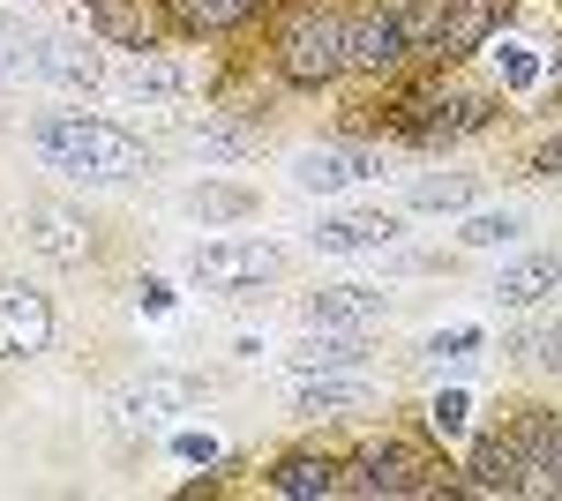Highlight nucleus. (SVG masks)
<instances>
[{"instance_id": "obj_1", "label": "nucleus", "mask_w": 562, "mask_h": 501, "mask_svg": "<svg viewBox=\"0 0 562 501\" xmlns=\"http://www.w3.org/2000/svg\"><path fill=\"white\" fill-rule=\"evenodd\" d=\"M31 143H38V158L53 172H68V180H98V187L150 172V143L128 135L121 121H98V113H45V121L31 127Z\"/></svg>"}, {"instance_id": "obj_2", "label": "nucleus", "mask_w": 562, "mask_h": 501, "mask_svg": "<svg viewBox=\"0 0 562 501\" xmlns=\"http://www.w3.org/2000/svg\"><path fill=\"white\" fill-rule=\"evenodd\" d=\"M390 8H397L413 53H428V60H458V53L487 45V31L503 23V0H390Z\"/></svg>"}, {"instance_id": "obj_3", "label": "nucleus", "mask_w": 562, "mask_h": 501, "mask_svg": "<svg viewBox=\"0 0 562 501\" xmlns=\"http://www.w3.org/2000/svg\"><path fill=\"white\" fill-rule=\"evenodd\" d=\"M278 68H285V83H338L352 68V15L323 8V0L301 8L278 38Z\"/></svg>"}, {"instance_id": "obj_4", "label": "nucleus", "mask_w": 562, "mask_h": 501, "mask_svg": "<svg viewBox=\"0 0 562 501\" xmlns=\"http://www.w3.org/2000/svg\"><path fill=\"white\" fill-rule=\"evenodd\" d=\"M188 270H195L211 293H248V285H270V277L285 270V248H270V240H203Z\"/></svg>"}, {"instance_id": "obj_5", "label": "nucleus", "mask_w": 562, "mask_h": 501, "mask_svg": "<svg viewBox=\"0 0 562 501\" xmlns=\"http://www.w3.org/2000/svg\"><path fill=\"white\" fill-rule=\"evenodd\" d=\"M346 494H368V501H405V494H435V479H428V457H420V449H405V442H375L368 457L352 464Z\"/></svg>"}, {"instance_id": "obj_6", "label": "nucleus", "mask_w": 562, "mask_h": 501, "mask_svg": "<svg viewBox=\"0 0 562 501\" xmlns=\"http://www.w3.org/2000/svg\"><path fill=\"white\" fill-rule=\"evenodd\" d=\"M383 405V382L368 367H338V375H293V412L301 419H352Z\"/></svg>"}, {"instance_id": "obj_7", "label": "nucleus", "mask_w": 562, "mask_h": 501, "mask_svg": "<svg viewBox=\"0 0 562 501\" xmlns=\"http://www.w3.org/2000/svg\"><path fill=\"white\" fill-rule=\"evenodd\" d=\"M375 172H383V150H368V143H315L293 158V180L307 195H338V187H360Z\"/></svg>"}, {"instance_id": "obj_8", "label": "nucleus", "mask_w": 562, "mask_h": 501, "mask_svg": "<svg viewBox=\"0 0 562 501\" xmlns=\"http://www.w3.org/2000/svg\"><path fill=\"white\" fill-rule=\"evenodd\" d=\"M53 344V299L38 285H0V360H38Z\"/></svg>"}, {"instance_id": "obj_9", "label": "nucleus", "mask_w": 562, "mask_h": 501, "mask_svg": "<svg viewBox=\"0 0 562 501\" xmlns=\"http://www.w3.org/2000/svg\"><path fill=\"white\" fill-rule=\"evenodd\" d=\"M113 83L128 90V98H188L195 90V60L166 53V45H128L121 68H113Z\"/></svg>"}, {"instance_id": "obj_10", "label": "nucleus", "mask_w": 562, "mask_h": 501, "mask_svg": "<svg viewBox=\"0 0 562 501\" xmlns=\"http://www.w3.org/2000/svg\"><path fill=\"white\" fill-rule=\"evenodd\" d=\"M510 434H518V449H525V494H562V419L525 405L510 419Z\"/></svg>"}, {"instance_id": "obj_11", "label": "nucleus", "mask_w": 562, "mask_h": 501, "mask_svg": "<svg viewBox=\"0 0 562 501\" xmlns=\"http://www.w3.org/2000/svg\"><path fill=\"white\" fill-rule=\"evenodd\" d=\"M307 330H375L390 315V299L375 293V285H323V293L301 299Z\"/></svg>"}, {"instance_id": "obj_12", "label": "nucleus", "mask_w": 562, "mask_h": 501, "mask_svg": "<svg viewBox=\"0 0 562 501\" xmlns=\"http://www.w3.org/2000/svg\"><path fill=\"white\" fill-rule=\"evenodd\" d=\"M405 53H413V38H405V23H397V8H390V0H375V8H360V15H352V68L390 76Z\"/></svg>"}, {"instance_id": "obj_13", "label": "nucleus", "mask_w": 562, "mask_h": 501, "mask_svg": "<svg viewBox=\"0 0 562 501\" xmlns=\"http://www.w3.org/2000/svg\"><path fill=\"white\" fill-rule=\"evenodd\" d=\"M405 225L390 217V209H338V217H323L315 225V254H383Z\"/></svg>"}, {"instance_id": "obj_14", "label": "nucleus", "mask_w": 562, "mask_h": 501, "mask_svg": "<svg viewBox=\"0 0 562 501\" xmlns=\"http://www.w3.org/2000/svg\"><path fill=\"white\" fill-rule=\"evenodd\" d=\"M23 248L45 254V262H83L90 254V225L60 203H31L23 209Z\"/></svg>"}, {"instance_id": "obj_15", "label": "nucleus", "mask_w": 562, "mask_h": 501, "mask_svg": "<svg viewBox=\"0 0 562 501\" xmlns=\"http://www.w3.org/2000/svg\"><path fill=\"white\" fill-rule=\"evenodd\" d=\"M293 375H338V367H368V330H307L285 352Z\"/></svg>"}, {"instance_id": "obj_16", "label": "nucleus", "mask_w": 562, "mask_h": 501, "mask_svg": "<svg viewBox=\"0 0 562 501\" xmlns=\"http://www.w3.org/2000/svg\"><path fill=\"white\" fill-rule=\"evenodd\" d=\"M180 405H203V382L195 375H143L135 389H121V419L128 426H150V419L180 412Z\"/></svg>"}, {"instance_id": "obj_17", "label": "nucleus", "mask_w": 562, "mask_h": 501, "mask_svg": "<svg viewBox=\"0 0 562 501\" xmlns=\"http://www.w3.org/2000/svg\"><path fill=\"white\" fill-rule=\"evenodd\" d=\"M465 471H473V479H465L473 494H525V449H518V434H510V426H503V434H487Z\"/></svg>"}, {"instance_id": "obj_18", "label": "nucleus", "mask_w": 562, "mask_h": 501, "mask_svg": "<svg viewBox=\"0 0 562 501\" xmlns=\"http://www.w3.org/2000/svg\"><path fill=\"white\" fill-rule=\"evenodd\" d=\"M555 285H562V254H518L495 277V307H540Z\"/></svg>"}, {"instance_id": "obj_19", "label": "nucleus", "mask_w": 562, "mask_h": 501, "mask_svg": "<svg viewBox=\"0 0 562 501\" xmlns=\"http://www.w3.org/2000/svg\"><path fill=\"white\" fill-rule=\"evenodd\" d=\"M270 0H166V15H173L180 31H195V38H225V31H240V23H256Z\"/></svg>"}, {"instance_id": "obj_20", "label": "nucleus", "mask_w": 562, "mask_h": 501, "mask_svg": "<svg viewBox=\"0 0 562 501\" xmlns=\"http://www.w3.org/2000/svg\"><path fill=\"white\" fill-rule=\"evenodd\" d=\"M98 76H105V68H98V53H90L83 38H60V31H53V38H38V83L90 90Z\"/></svg>"}, {"instance_id": "obj_21", "label": "nucleus", "mask_w": 562, "mask_h": 501, "mask_svg": "<svg viewBox=\"0 0 562 501\" xmlns=\"http://www.w3.org/2000/svg\"><path fill=\"white\" fill-rule=\"evenodd\" d=\"M270 494H285V501H330V494H346V471L330 457H285L278 471H270Z\"/></svg>"}, {"instance_id": "obj_22", "label": "nucleus", "mask_w": 562, "mask_h": 501, "mask_svg": "<svg viewBox=\"0 0 562 501\" xmlns=\"http://www.w3.org/2000/svg\"><path fill=\"white\" fill-rule=\"evenodd\" d=\"M180 135H188V150H203L217 166H240V158L256 150V135L240 121H225V113H195V121H180Z\"/></svg>"}, {"instance_id": "obj_23", "label": "nucleus", "mask_w": 562, "mask_h": 501, "mask_svg": "<svg viewBox=\"0 0 562 501\" xmlns=\"http://www.w3.org/2000/svg\"><path fill=\"white\" fill-rule=\"evenodd\" d=\"M90 23H98V38H113V45H158V15L128 8V0H90Z\"/></svg>"}, {"instance_id": "obj_24", "label": "nucleus", "mask_w": 562, "mask_h": 501, "mask_svg": "<svg viewBox=\"0 0 562 501\" xmlns=\"http://www.w3.org/2000/svg\"><path fill=\"white\" fill-rule=\"evenodd\" d=\"M473 195H480L473 172H428V180H413L405 203L413 209H473Z\"/></svg>"}, {"instance_id": "obj_25", "label": "nucleus", "mask_w": 562, "mask_h": 501, "mask_svg": "<svg viewBox=\"0 0 562 501\" xmlns=\"http://www.w3.org/2000/svg\"><path fill=\"white\" fill-rule=\"evenodd\" d=\"M480 344H487V337L458 322V330H435L428 344H420V360H428V367H465V360H480Z\"/></svg>"}, {"instance_id": "obj_26", "label": "nucleus", "mask_w": 562, "mask_h": 501, "mask_svg": "<svg viewBox=\"0 0 562 501\" xmlns=\"http://www.w3.org/2000/svg\"><path fill=\"white\" fill-rule=\"evenodd\" d=\"M518 232H525V225L510 217V209H480V217H465V232H458V240H465V248H510Z\"/></svg>"}, {"instance_id": "obj_27", "label": "nucleus", "mask_w": 562, "mask_h": 501, "mask_svg": "<svg viewBox=\"0 0 562 501\" xmlns=\"http://www.w3.org/2000/svg\"><path fill=\"white\" fill-rule=\"evenodd\" d=\"M428 426L442 434V442H458V434L473 426V397H465V389H435V405H428Z\"/></svg>"}, {"instance_id": "obj_28", "label": "nucleus", "mask_w": 562, "mask_h": 501, "mask_svg": "<svg viewBox=\"0 0 562 501\" xmlns=\"http://www.w3.org/2000/svg\"><path fill=\"white\" fill-rule=\"evenodd\" d=\"M495 68H503V90H532L540 83V60H532V45H518V38H503Z\"/></svg>"}, {"instance_id": "obj_29", "label": "nucleus", "mask_w": 562, "mask_h": 501, "mask_svg": "<svg viewBox=\"0 0 562 501\" xmlns=\"http://www.w3.org/2000/svg\"><path fill=\"white\" fill-rule=\"evenodd\" d=\"M173 457H180V464H217L225 449H217V434H180V442H173Z\"/></svg>"}, {"instance_id": "obj_30", "label": "nucleus", "mask_w": 562, "mask_h": 501, "mask_svg": "<svg viewBox=\"0 0 562 501\" xmlns=\"http://www.w3.org/2000/svg\"><path fill=\"white\" fill-rule=\"evenodd\" d=\"M532 172H540V180H562V135H548V143L532 150Z\"/></svg>"}, {"instance_id": "obj_31", "label": "nucleus", "mask_w": 562, "mask_h": 501, "mask_svg": "<svg viewBox=\"0 0 562 501\" xmlns=\"http://www.w3.org/2000/svg\"><path fill=\"white\" fill-rule=\"evenodd\" d=\"M532 360H540V367H562V322L532 337Z\"/></svg>"}, {"instance_id": "obj_32", "label": "nucleus", "mask_w": 562, "mask_h": 501, "mask_svg": "<svg viewBox=\"0 0 562 501\" xmlns=\"http://www.w3.org/2000/svg\"><path fill=\"white\" fill-rule=\"evenodd\" d=\"M195 209H217V217H233V209H240V195H233V187H203V195H195Z\"/></svg>"}, {"instance_id": "obj_33", "label": "nucleus", "mask_w": 562, "mask_h": 501, "mask_svg": "<svg viewBox=\"0 0 562 501\" xmlns=\"http://www.w3.org/2000/svg\"><path fill=\"white\" fill-rule=\"evenodd\" d=\"M143 307H150V315H173V293H166V285L150 277V285H143Z\"/></svg>"}, {"instance_id": "obj_34", "label": "nucleus", "mask_w": 562, "mask_h": 501, "mask_svg": "<svg viewBox=\"0 0 562 501\" xmlns=\"http://www.w3.org/2000/svg\"><path fill=\"white\" fill-rule=\"evenodd\" d=\"M548 90L562 98V45H555V60H548Z\"/></svg>"}]
</instances>
